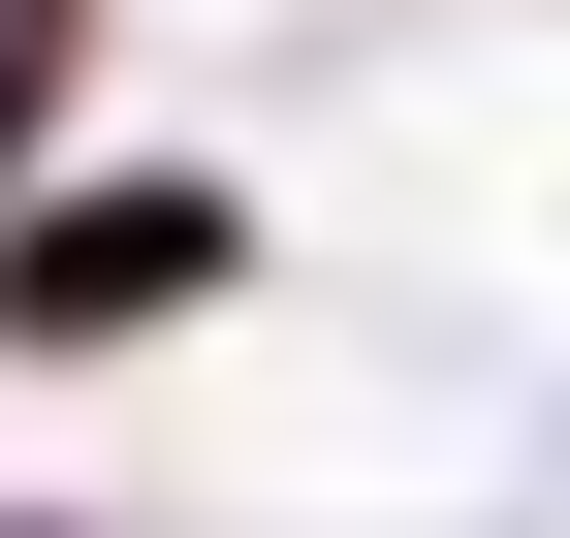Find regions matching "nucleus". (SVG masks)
<instances>
[{
	"label": "nucleus",
	"mask_w": 570,
	"mask_h": 538,
	"mask_svg": "<svg viewBox=\"0 0 570 538\" xmlns=\"http://www.w3.org/2000/svg\"><path fill=\"white\" fill-rule=\"evenodd\" d=\"M190 253H223V222H190V190H127V222H63V253H32V317L96 349V317H127V286H190Z\"/></svg>",
	"instance_id": "nucleus-1"
}]
</instances>
